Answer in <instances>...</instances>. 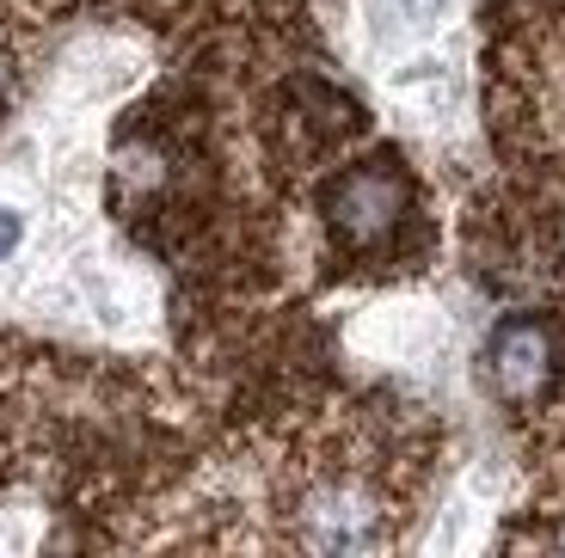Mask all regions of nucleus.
Segmentation results:
<instances>
[{
  "label": "nucleus",
  "mask_w": 565,
  "mask_h": 558,
  "mask_svg": "<svg viewBox=\"0 0 565 558\" xmlns=\"http://www.w3.org/2000/svg\"><path fill=\"white\" fill-rule=\"evenodd\" d=\"M553 363H559V344L541 320H504L492 332V350H486V368H492V387L504 399H541L553 380Z\"/></svg>",
  "instance_id": "nucleus-2"
},
{
  "label": "nucleus",
  "mask_w": 565,
  "mask_h": 558,
  "mask_svg": "<svg viewBox=\"0 0 565 558\" xmlns=\"http://www.w3.org/2000/svg\"><path fill=\"white\" fill-rule=\"evenodd\" d=\"M387 7H394V13L406 19V25H430V19H437L443 7H449V0H387Z\"/></svg>",
  "instance_id": "nucleus-5"
},
{
  "label": "nucleus",
  "mask_w": 565,
  "mask_h": 558,
  "mask_svg": "<svg viewBox=\"0 0 565 558\" xmlns=\"http://www.w3.org/2000/svg\"><path fill=\"white\" fill-rule=\"evenodd\" d=\"M369 534H375V509H369V497H356V491H320L308 509V540L313 546H363Z\"/></svg>",
  "instance_id": "nucleus-3"
},
{
  "label": "nucleus",
  "mask_w": 565,
  "mask_h": 558,
  "mask_svg": "<svg viewBox=\"0 0 565 558\" xmlns=\"http://www.w3.org/2000/svg\"><path fill=\"white\" fill-rule=\"evenodd\" d=\"M19 239H25V215H19L13 203H0V265L19 251Z\"/></svg>",
  "instance_id": "nucleus-4"
},
{
  "label": "nucleus",
  "mask_w": 565,
  "mask_h": 558,
  "mask_svg": "<svg viewBox=\"0 0 565 558\" xmlns=\"http://www.w3.org/2000/svg\"><path fill=\"white\" fill-rule=\"evenodd\" d=\"M332 227H339L344 239H356V246H369V239H382L387 227L406 215V179H399L394 167H356L339 179V191H332Z\"/></svg>",
  "instance_id": "nucleus-1"
}]
</instances>
